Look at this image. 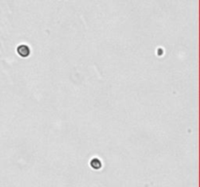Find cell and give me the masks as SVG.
<instances>
[{
    "label": "cell",
    "mask_w": 200,
    "mask_h": 187,
    "mask_svg": "<svg viewBox=\"0 0 200 187\" xmlns=\"http://www.w3.org/2000/svg\"><path fill=\"white\" fill-rule=\"evenodd\" d=\"M17 53H18L20 57L27 58L29 56V54H31V49H29V47L27 45L22 44V45L18 46V48H17Z\"/></svg>",
    "instance_id": "1"
},
{
    "label": "cell",
    "mask_w": 200,
    "mask_h": 187,
    "mask_svg": "<svg viewBox=\"0 0 200 187\" xmlns=\"http://www.w3.org/2000/svg\"><path fill=\"white\" fill-rule=\"evenodd\" d=\"M90 166L94 170H100L102 168V162H101V160H99L98 158H94L93 160H91Z\"/></svg>",
    "instance_id": "2"
}]
</instances>
